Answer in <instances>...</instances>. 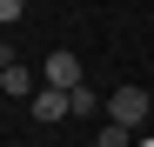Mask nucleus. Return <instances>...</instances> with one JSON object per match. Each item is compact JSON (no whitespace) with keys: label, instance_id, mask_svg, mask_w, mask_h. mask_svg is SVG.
Returning <instances> with one entry per match:
<instances>
[{"label":"nucleus","instance_id":"1","mask_svg":"<svg viewBox=\"0 0 154 147\" xmlns=\"http://www.w3.org/2000/svg\"><path fill=\"white\" fill-rule=\"evenodd\" d=\"M147 114H154L147 87H134V80H127V87H114V94H107V120H121V127H141Z\"/></svg>","mask_w":154,"mask_h":147},{"label":"nucleus","instance_id":"2","mask_svg":"<svg viewBox=\"0 0 154 147\" xmlns=\"http://www.w3.org/2000/svg\"><path fill=\"white\" fill-rule=\"evenodd\" d=\"M27 114L54 127V120H67V114H74V94H67V87H47V80H40V87L27 94Z\"/></svg>","mask_w":154,"mask_h":147},{"label":"nucleus","instance_id":"3","mask_svg":"<svg viewBox=\"0 0 154 147\" xmlns=\"http://www.w3.org/2000/svg\"><path fill=\"white\" fill-rule=\"evenodd\" d=\"M40 80H47V87H67V94H74V87H81V54H67V47H60V54H47Z\"/></svg>","mask_w":154,"mask_h":147},{"label":"nucleus","instance_id":"4","mask_svg":"<svg viewBox=\"0 0 154 147\" xmlns=\"http://www.w3.org/2000/svg\"><path fill=\"white\" fill-rule=\"evenodd\" d=\"M34 87H40V80H34L20 60H14V67H0V94H14V100H20V94H34Z\"/></svg>","mask_w":154,"mask_h":147},{"label":"nucleus","instance_id":"5","mask_svg":"<svg viewBox=\"0 0 154 147\" xmlns=\"http://www.w3.org/2000/svg\"><path fill=\"white\" fill-rule=\"evenodd\" d=\"M94 147H134V127H121V120H100Z\"/></svg>","mask_w":154,"mask_h":147},{"label":"nucleus","instance_id":"6","mask_svg":"<svg viewBox=\"0 0 154 147\" xmlns=\"http://www.w3.org/2000/svg\"><path fill=\"white\" fill-rule=\"evenodd\" d=\"M20 14H27V0H0V27H14Z\"/></svg>","mask_w":154,"mask_h":147},{"label":"nucleus","instance_id":"7","mask_svg":"<svg viewBox=\"0 0 154 147\" xmlns=\"http://www.w3.org/2000/svg\"><path fill=\"white\" fill-rule=\"evenodd\" d=\"M134 147H154V134H147V140H134Z\"/></svg>","mask_w":154,"mask_h":147}]
</instances>
